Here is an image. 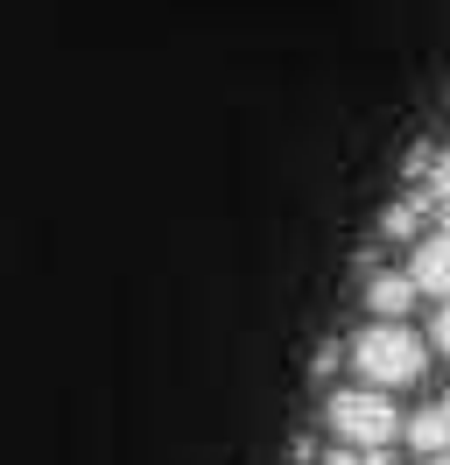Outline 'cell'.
Returning a JSON list of instances; mask_svg holds the SVG:
<instances>
[{
	"mask_svg": "<svg viewBox=\"0 0 450 465\" xmlns=\"http://www.w3.org/2000/svg\"><path fill=\"white\" fill-rule=\"evenodd\" d=\"M422 339L408 331V324H387V318H373L352 339V367H359V381L366 388H401V381H416L422 374Z\"/></svg>",
	"mask_w": 450,
	"mask_h": 465,
	"instance_id": "obj_1",
	"label": "cell"
},
{
	"mask_svg": "<svg viewBox=\"0 0 450 465\" xmlns=\"http://www.w3.org/2000/svg\"><path fill=\"white\" fill-rule=\"evenodd\" d=\"M331 430L338 444H352V451H387L394 437H401V416L380 388H338L331 395Z\"/></svg>",
	"mask_w": 450,
	"mask_h": 465,
	"instance_id": "obj_2",
	"label": "cell"
},
{
	"mask_svg": "<svg viewBox=\"0 0 450 465\" xmlns=\"http://www.w3.org/2000/svg\"><path fill=\"white\" fill-rule=\"evenodd\" d=\"M416 275H373L366 282V303H373V318H387V324H401L408 318V303H416Z\"/></svg>",
	"mask_w": 450,
	"mask_h": 465,
	"instance_id": "obj_3",
	"label": "cell"
},
{
	"mask_svg": "<svg viewBox=\"0 0 450 465\" xmlns=\"http://www.w3.org/2000/svg\"><path fill=\"white\" fill-rule=\"evenodd\" d=\"M416 290H429V296H444L450 303V232H436V240H422V254H416Z\"/></svg>",
	"mask_w": 450,
	"mask_h": 465,
	"instance_id": "obj_4",
	"label": "cell"
},
{
	"mask_svg": "<svg viewBox=\"0 0 450 465\" xmlns=\"http://www.w3.org/2000/svg\"><path fill=\"white\" fill-rule=\"evenodd\" d=\"M408 444H416L422 459H444V451H450V395H444V402H429L416 423H408Z\"/></svg>",
	"mask_w": 450,
	"mask_h": 465,
	"instance_id": "obj_5",
	"label": "cell"
},
{
	"mask_svg": "<svg viewBox=\"0 0 450 465\" xmlns=\"http://www.w3.org/2000/svg\"><path fill=\"white\" fill-rule=\"evenodd\" d=\"M416 219H422L416 204H394V212H387V232H394V240H401V232H416Z\"/></svg>",
	"mask_w": 450,
	"mask_h": 465,
	"instance_id": "obj_6",
	"label": "cell"
},
{
	"mask_svg": "<svg viewBox=\"0 0 450 465\" xmlns=\"http://www.w3.org/2000/svg\"><path fill=\"white\" fill-rule=\"evenodd\" d=\"M429 191H436V212H450V155L436 163V183H429Z\"/></svg>",
	"mask_w": 450,
	"mask_h": 465,
	"instance_id": "obj_7",
	"label": "cell"
},
{
	"mask_svg": "<svg viewBox=\"0 0 450 465\" xmlns=\"http://www.w3.org/2000/svg\"><path fill=\"white\" fill-rule=\"evenodd\" d=\"M429 346H444V352H450V303L436 311V331H429Z\"/></svg>",
	"mask_w": 450,
	"mask_h": 465,
	"instance_id": "obj_8",
	"label": "cell"
},
{
	"mask_svg": "<svg viewBox=\"0 0 450 465\" xmlns=\"http://www.w3.org/2000/svg\"><path fill=\"white\" fill-rule=\"evenodd\" d=\"M422 465H450V459H422Z\"/></svg>",
	"mask_w": 450,
	"mask_h": 465,
	"instance_id": "obj_9",
	"label": "cell"
}]
</instances>
